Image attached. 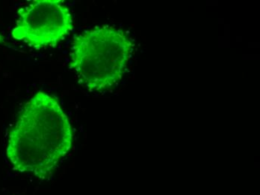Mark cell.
Masks as SVG:
<instances>
[{
  "instance_id": "7a4b0ae2",
  "label": "cell",
  "mask_w": 260,
  "mask_h": 195,
  "mask_svg": "<svg viewBox=\"0 0 260 195\" xmlns=\"http://www.w3.org/2000/svg\"><path fill=\"white\" fill-rule=\"evenodd\" d=\"M135 44L129 35L112 26H96L75 36L70 69L90 92L116 87L127 70Z\"/></svg>"
},
{
  "instance_id": "277c9868",
  "label": "cell",
  "mask_w": 260,
  "mask_h": 195,
  "mask_svg": "<svg viewBox=\"0 0 260 195\" xmlns=\"http://www.w3.org/2000/svg\"><path fill=\"white\" fill-rule=\"evenodd\" d=\"M3 43H5L4 37L3 35L0 34V44H3Z\"/></svg>"
},
{
  "instance_id": "3957f363",
  "label": "cell",
  "mask_w": 260,
  "mask_h": 195,
  "mask_svg": "<svg viewBox=\"0 0 260 195\" xmlns=\"http://www.w3.org/2000/svg\"><path fill=\"white\" fill-rule=\"evenodd\" d=\"M18 14L12 37L34 48L55 47L74 28L71 11L61 0H37Z\"/></svg>"
},
{
  "instance_id": "6da1fadb",
  "label": "cell",
  "mask_w": 260,
  "mask_h": 195,
  "mask_svg": "<svg viewBox=\"0 0 260 195\" xmlns=\"http://www.w3.org/2000/svg\"><path fill=\"white\" fill-rule=\"evenodd\" d=\"M72 144V127L58 100L39 92L20 112L9 134L6 155L16 171L46 180Z\"/></svg>"
}]
</instances>
